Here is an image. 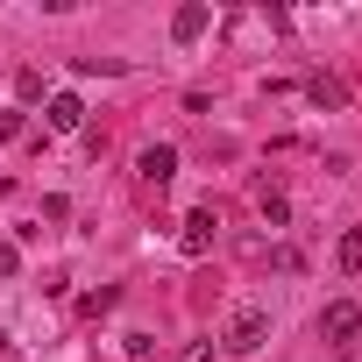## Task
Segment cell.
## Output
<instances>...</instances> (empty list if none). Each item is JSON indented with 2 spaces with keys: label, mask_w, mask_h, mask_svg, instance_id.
Wrapping results in <instances>:
<instances>
[{
  "label": "cell",
  "mask_w": 362,
  "mask_h": 362,
  "mask_svg": "<svg viewBox=\"0 0 362 362\" xmlns=\"http://www.w3.org/2000/svg\"><path fill=\"white\" fill-rule=\"evenodd\" d=\"M22 270V242H0V277H15Z\"/></svg>",
  "instance_id": "10"
},
{
  "label": "cell",
  "mask_w": 362,
  "mask_h": 362,
  "mask_svg": "<svg viewBox=\"0 0 362 362\" xmlns=\"http://www.w3.org/2000/svg\"><path fill=\"white\" fill-rule=\"evenodd\" d=\"M263 341H270V313H263V305H235V320H228L221 348H235V355H256Z\"/></svg>",
  "instance_id": "1"
},
{
  "label": "cell",
  "mask_w": 362,
  "mask_h": 362,
  "mask_svg": "<svg viewBox=\"0 0 362 362\" xmlns=\"http://www.w3.org/2000/svg\"><path fill=\"white\" fill-rule=\"evenodd\" d=\"M355 334H362V305H355V298H334V305L320 313V341H334V348H348Z\"/></svg>",
  "instance_id": "2"
},
{
  "label": "cell",
  "mask_w": 362,
  "mask_h": 362,
  "mask_svg": "<svg viewBox=\"0 0 362 362\" xmlns=\"http://www.w3.org/2000/svg\"><path fill=\"white\" fill-rule=\"evenodd\" d=\"M334 270H341V277H362V228H341V242H334Z\"/></svg>",
  "instance_id": "7"
},
{
  "label": "cell",
  "mask_w": 362,
  "mask_h": 362,
  "mask_svg": "<svg viewBox=\"0 0 362 362\" xmlns=\"http://www.w3.org/2000/svg\"><path fill=\"white\" fill-rule=\"evenodd\" d=\"M50 128H57V135H78V128H86V107H78L71 93H57V100H50Z\"/></svg>",
  "instance_id": "8"
},
{
  "label": "cell",
  "mask_w": 362,
  "mask_h": 362,
  "mask_svg": "<svg viewBox=\"0 0 362 362\" xmlns=\"http://www.w3.org/2000/svg\"><path fill=\"white\" fill-rule=\"evenodd\" d=\"M0 135H8V142L22 135V114H15V107H0Z\"/></svg>",
  "instance_id": "12"
},
{
  "label": "cell",
  "mask_w": 362,
  "mask_h": 362,
  "mask_svg": "<svg viewBox=\"0 0 362 362\" xmlns=\"http://www.w3.org/2000/svg\"><path fill=\"white\" fill-rule=\"evenodd\" d=\"M206 29H214V8H206V0H185V8L170 15V43H199Z\"/></svg>",
  "instance_id": "3"
},
{
  "label": "cell",
  "mask_w": 362,
  "mask_h": 362,
  "mask_svg": "<svg viewBox=\"0 0 362 362\" xmlns=\"http://www.w3.org/2000/svg\"><path fill=\"white\" fill-rule=\"evenodd\" d=\"M135 170H142V185H170V177H177V149H170V142H149V149L135 156Z\"/></svg>",
  "instance_id": "4"
},
{
  "label": "cell",
  "mask_w": 362,
  "mask_h": 362,
  "mask_svg": "<svg viewBox=\"0 0 362 362\" xmlns=\"http://www.w3.org/2000/svg\"><path fill=\"white\" fill-rule=\"evenodd\" d=\"M305 100H313L320 114H341V107H348V86L327 78V71H313V78H305Z\"/></svg>",
  "instance_id": "6"
},
{
  "label": "cell",
  "mask_w": 362,
  "mask_h": 362,
  "mask_svg": "<svg viewBox=\"0 0 362 362\" xmlns=\"http://www.w3.org/2000/svg\"><path fill=\"white\" fill-rule=\"evenodd\" d=\"M214 206H199V214H185V228H177V249H185V256H206L214 249Z\"/></svg>",
  "instance_id": "5"
},
{
  "label": "cell",
  "mask_w": 362,
  "mask_h": 362,
  "mask_svg": "<svg viewBox=\"0 0 362 362\" xmlns=\"http://www.w3.org/2000/svg\"><path fill=\"white\" fill-rule=\"evenodd\" d=\"M256 206H263V221H270V228H284V221H291V199H284L277 185H263V192H256Z\"/></svg>",
  "instance_id": "9"
},
{
  "label": "cell",
  "mask_w": 362,
  "mask_h": 362,
  "mask_svg": "<svg viewBox=\"0 0 362 362\" xmlns=\"http://www.w3.org/2000/svg\"><path fill=\"white\" fill-rule=\"evenodd\" d=\"M214 348H221V341H192V348L177 355V362H214Z\"/></svg>",
  "instance_id": "11"
}]
</instances>
